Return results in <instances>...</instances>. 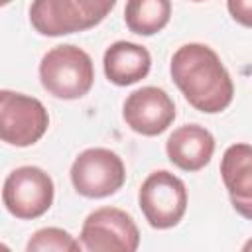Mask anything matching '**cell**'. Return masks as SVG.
<instances>
[{
    "mask_svg": "<svg viewBox=\"0 0 252 252\" xmlns=\"http://www.w3.org/2000/svg\"><path fill=\"white\" fill-rule=\"evenodd\" d=\"M169 73L185 100L205 114L222 112L234 96L230 73L215 49L205 43L181 45L169 63Z\"/></svg>",
    "mask_w": 252,
    "mask_h": 252,
    "instance_id": "cell-1",
    "label": "cell"
},
{
    "mask_svg": "<svg viewBox=\"0 0 252 252\" xmlns=\"http://www.w3.org/2000/svg\"><path fill=\"white\" fill-rule=\"evenodd\" d=\"M39 81L47 94L55 98H83L94 83L93 59L85 49L73 43L55 45L41 57Z\"/></svg>",
    "mask_w": 252,
    "mask_h": 252,
    "instance_id": "cell-2",
    "label": "cell"
},
{
    "mask_svg": "<svg viewBox=\"0 0 252 252\" xmlns=\"http://www.w3.org/2000/svg\"><path fill=\"white\" fill-rule=\"evenodd\" d=\"M138 205L152 228H171L187 211L185 183L167 169L152 171L140 185Z\"/></svg>",
    "mask_w": 252,
    "mask_h": 252,
    "instance_id": "cell-3",
    "label": "cell"
},
{
    "mask_svg": "<svg viewBox=\"0 0 252 252\" xmlns=\"http://www.w3.org/2000/svg\"><path fill=\"white\" fill-rule=\"evenodd\" d=\"M53 179L37 165H22L8 173L2 187L6 211L20 220H33L53 205Z\"/></svg>",
    "mask_w": 252,
    "mask_h": 252,
    "instance_id": "cell-4",
    "label": "cell"
},
{
    "mask_svg": "<svg viewBox=\"0 0 252 252\" xmlns=\"http://www.w3.org/2000/svg\"><path fill=\"white\" fill-rule=\"evenodd\" d=\"M71 183L87 199H102L122 189L126 167L122 158L108 148L83 150L71 165Z\"/></svg>",
    "mask_w": 252,
    "mask_h": 252,
    "instance_id": "cell-5",
    "label": "cell"
},
{
    "mask_svg": "<svg viewBox=\"0 0 252 252\" xmlns=\"http://www.w3.org/2000/svg\"><path fill=\"white\" fill-rule=\"evenodd\" d=\"M49 126V114L35 96L0 91V138L2 142L28 148L43 138Z\"/></svg>",
    "mask_w": 252,
    "mask_h": 252,
    "instance_id": "cell-6",
    "label": "cell"
},
{
    "mask_svg": "<svg viewBox=\"0 0 252 252\" xmlns=\"http://www.w3.org/2000/svg\"><path fill=\"white\" fill-rule=\"evenodd\" d=\"M79 240L89 252H134L140 246V230L126 211L100 207L85 219Z\"/></svg>",
    "mask_w": 252,
    "mask_h": 252,
    "instance_id": "cell-7",
    "label": "cell"
},
{
    "mask_svg": "<svg viewBox=\"0 0 252 252\" xmlns=\"http://www.w3.org/2000/svg\"><path fill=\"white\" fill-rule=\"evenodd\" d=\"M122 118L130 130L142 136H158L175 120V104L159 87H142L130 93L122 104Z\"/></svg>",
    "mask_w": 252,
    "mask_h": 252,
    "instance_id": "cell-8",
    "label": "cell"
},
{
    "mask_svg": "<svg viewBox=\"0 0 252 252\" xmlns=\"http://www.w3.org/2000/svg\"><path fill=\"white\" fill-rule=\"evenodd\" d=\"M220 177L228 191L232 209L252 220V146L232 144L220 159Z\"/></svg>",
    "mask_w": 252,
    "mask_h": 252,
    "instance_id": "cell-9",
    "label": "cell"
},
{
    "mask_svg": "<svg viewBox=\"0 0 252 252\" xmlns=\"http://www.w3.org/2000/svg\"><path fill=\"white\" fill-rule=\"evenodd\" d=\"M165 152L175 167L183 171H199L215 154V136L205 126L183 124L169 134Z\"/></svg>",
    "mask_w": 252,
    "mask_h": 252,
    "instance_id": "cell-10",
    "label": "cell"
},
{
    "mask_svg": "<svg viewBox=\"0 0 252 252\" xmlns=\"http://www.w3.org/2000/svg\"><path fill=\"white\" fill-rule=\"evenodd\" d=\"M30 24L47 37H59L89 30V22L75 0H32Z\"/></svg>",
    "mask_w": 252,
    "mask_h": 252,
    "instance_id": "cell-11",
    "label": "cell"
},
{
    "mask_svg": "<svg viewBox=\"0 0 252 252\" xmlns=\"http://www.w3.org/2000/svg\"><path fill=\"white\" fill-rule=\"evenodd\" d=\"M102 67H104V75L110 83H114L118 87H128V85L142 81L150 73L152 55L140 43L114 41L104 51Z\"/></svg>",
    "mask_w": 252,
    "mask_h": 252,
    "instance_id": "cell-12",
    "label": "cell"
},
{
    "mask_svg": "<svg viewBox=\"0 0 252 252\" xmlns=\"http://www.w3.org/2000/svg\"><path fill=\"white\" fill-rule=\"evenodd\" d=\"M171 18V0H126L124 22L136 35H156Z\"/></svg>",
    "mask_w": 252,
    "mask_h": 252,
    "instance_id": "cell-13",
    "label": "cell"
},
{
    "mask_svg": "<svg viewBox=\"0 0 252 252\" xmlns=\"http://www.w3.org/2000/svg\"><path fill=\"white\" fill-rule=\"evenodd\" d=\"M81 248V240L57 226H45L35 230L26 244L28 252H79Z\"/></svg>",
    "mask_w": 252,
    "mask_h": 252,
    "instance_id": "cell-14",
    "label": "cell"
},
{
    "mask_svg": "<svg viewBox=\"0 0 252 252\" xmlns=\"http://www.w3.org/2000/svg\"><path fill=\"white\" fill-rule=\"evenodd\" d=\"M75 2L91 28L100 24L110 14V10L116 6V0H75Z\"/></svg>",
    "mask_w": 252,
    "mask_h": 252,
    "instance_id": "cell-15",
    "label": "cell"
},
{
    "mask_svg": "<svg viewBox=\"0 0 252 252\" xmlns=\"http://www.w3.org/2000/svg\"><path fill=\"white\" fill-rule=\"evenodd\" d=\"M226 8L236 24L252 28V0H226Z\"/></svg>",
    "mask_w": 252,
    "mask_h": 252,
    "instance_id": "cell-16",
    "label": "cell"
},
{
    "mask_svg": "<svg viewBox=\"0 0 252 252\" xmlns=\"http://www.w3.org/2000/svg\"><path fill=\"white\" fill-rule=\"evenodd\" d=\"M242 248H244V250H252V240H248V242H246Z\"/></svg>",
    "mask_w": 252,
    "mask_h": 252,
    "instance_id": "cell-17",
    "label": "cell"
},
{
    "mask_svg": "<svg viewBox=\"0 0 252 252\" xmlns=\"http://www.w3.org/2000/svg\"><path fill=\"white\" fill-rule=\"evenodd\" d=\"M8 2H10V0H0V4H2V6H6Z\"/></svg>",
    "mask_w": 252,
    "mask_h": 252,
    "instance_id": "cell-18",
    "label": "cell"
},
{
    "mask_svg": "<svg viewBox=\"0 0 252 252\" xmlns=\"http://www.w3.org/2000/svg\"><path fill=\"white\" fill-rule=\"evenodd\" d=\"M191 2H205V0H191Z\"/></svg>",
    "mask_w": 252,
    "mask_h": 252,
    "instance_id": "cell-19",
    "label": "cell"
}]
</instances>
